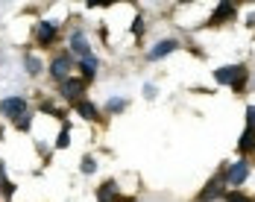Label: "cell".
Masks as SVG:
<instances>
[{
	"instance_id": "obj_20",
	"label": "cell",
	"mask_w": 255,
	"mask_h": 202,
	"mask_svg": "<svg viewBox=\"0 0 255 202\" xmlns=\"http://www.w3.org/2000/svg\"><path fill=\"white\" fill-rule=\"evenodd\" d=\"M29 120H32V117H29V114H24V117H18L15 123H18V129H21V132H26V129H29Z\"/></svg>"
},
{
	"instance_id": "obj_19",
	"label": "cell",
	"mask_w": 255,
	"mask_h": 202,
	"mask_svg": "<svg viewBox=\"0 0 255 202\" xmlns=\"http://www.w3.org/2000/svg\"><path fill=\"white\" fill-rule=\"evenodd\" d=\"M127 100H109V111H124Z\"/></svg>"
},
{
	"instance_id": "obj_11",
	"label": "cell",
	"mask_w": 255,
	"mask_h": 202,
	"mask_svg": "<svg viewBox=\"0 0 255 202\" xmlns=\"http://www.w3.org/2000/svg\"><path fill=\"white\" fill-rule=\"evenodd\" d=\"M97 197H100V202H112L115 200V197H118V194H115V182H106L100 191H97Z\"/></svg>"
},
{
	"instance_id": "obj_17",
	"label": "cell",
	"mask_w": 255,
	"mask_h": 202,
	"mask_svg": "<svg viewBox=\"0 0 255 202\" xmlns=\"http://www.w3.org/2000/svg\"><path fill=\"white\" fill-rule=\"evenodd\" d=\"M132 35H138V38L144 35V21H141V18H135V21H132Z\"/></svg>"
},
{
	"instance_id": "obj_12",
	"label": "cell",
	"mask_w": 255,
	"mask_h": 202,
	"mask_svg": "<svg viewBox=\"0 0 255 202\" xmlns=\"http://www.w3.org/2000/svg\"><path fill=\"white\" fill-rule=\"evenodd\" d=\"M56 38V26L53 24H38V41H53Z\"/></svg>"
},
{
	"instance_id": "obj_3",
	"label": "cell",
	"mask_w": 255,
	"mask_h": 202,
	"mask_svg": "<svg viewBox=\"0 0 255 202\" xmlns=\"http://www.w3.org/2000/svg\"><path fill=\"white\" fill-rule=\"evenodd\" d=\"M85 85H88L85 79H65V82H62V94H65L68 100H79L82 91H85Z\"/></svg>"
},
{
	"instance_id": "obj_5",
	"label": "cell",
	"mask_w": 255,
	"mask_h": 202,
	"mask_svg": "<svg viewBox=\"0 0 255 202\" xmlns=\"http://www.w3.org/2000/svg\"><path fill=\"white\" fill-rule=\"evenodd\" d=\"M247 173H250V167H247V161H238V164H232L229 170H226V182L229 185H241L244 179H247Z\"/></svg>"
},
{
	"instance_id": "obj_14",
	"label": "cell",
	"mask_w": 255,
	"mask_h": 202,
	"mask_svg": "<svg viewBox=\"0 0 255 202\" xmlns=\"http://www.w3.org/2000/svg\"><path fill=\"white\" fill-rule=\"evenodd\" d=\"M94 170H97V161H94L91 155H85V158H82V173H88V176H91Z\"/></svg>"
},
{
	"instance_id": "obj_1",
	"label": "cell",
	"mask_w": 255,
	"mask_h": 202,
	"mask_svg": "<svg viewBox=\"0 0 255 202\" xmlns=\"http://www.w3.org/2000/svg\"><path fill=\"white\" fill-rule=\"evenodd\" d=\"M214 76H217V82L235 85V91H241V88H244V82H247V71H244V68H220Z\"/></svg>"
},
{
	"instance_id": "obj_21",
	"label": "cell",
	"mask_w": 255,
	"mask_h": 202,
	"mask_svg": "<svg viewBox=\"0 0 255 202\" xmlns=\"http://www.w3.org/2000/svg\"><path fill=\"white\" fill-rule=\"evenodd\" d=\"M247 117H250V129H255V105L247 108Z\"/></svg>"
},
{
	"instance_id": "obj_15",
	"label": "cell",
	"mask_w": 255,
	"mask_h": 202,
	"mask_svg": "<svg viewBox=\"0 0 255 202\" xmlns=\"http://www.w3.org/2000/svg\"><path fill=\"white\" fill-rule=\"evenodd\" d=\"M24 62H26V71H29V74H38V71H41V62H38L35 56H26Z\"/></svg>"
},
{
	"instance_id": "obj_6",
	"label": "cell",
	"mask_w": 255,
	"mask_h": 202,
	"mask_svg": "<svg viewBox=\"0 0 255 202\" xmlns=\"http://www.w3.org/2000/svg\"><path fill=\"white\" fill-rule=\"evenodd\" d=\"M176 50V41H173V38H170V41H161V44H155L153 50H150V56H147V59H164V56H167V53H173Z\"/></svg>"
},
{
	"instance_id": "obj_16",
	"label": "cell",
	"mask_w": 255,
	"mask_h": 202,
	"mask_svg": "<svg viewBox=\"0 0 255 202\" xmlns=\"http://www.w3.org/2000/svg\"><path fill=\"white\" fill-rule=\"evenodd\" d=\"M68 141H71V135H68V126L62 129V135H59V141H56V147H59V150H65V147H68Z\"/></svg>"
},
{
	"instance_id": "obj_10",
	"label": "cell",
	"mask_w": 255,
	"mask_h": 202,
	"mask_svg": "<svg viewBox=\"0 0 255 202\" xmlns=\"http://www.w3.org/2000/svg\"><path fill=\"white\" fill-rule=\"evenodd\" d=\"M241 152H250V150H255V129H247L244 132V138H241Z\"/></svg>"
},
{
	"instance_id": "obj_8",
	"label": "cell",
	"mask_w": 255,
	"mask_h": 202,
	"mask_svg": "<svg viewBox=\"0 0 255 202\" xmlns=\"http://www.w3.org/2000/svg\"><path fill=\"white\" fill-rule=\"evenodd\" d=\"M77 111L85 117V120H97V105H94V102L79 100V102H77Z\"/></svg>"
},
{
	"instance_id": "obj_18",
	"label": "cell",
	"mask_w": 255,
	"mask_h": 202,
	"mask_svg": "<svg viewBox=\"0 0 255 202\" xmlns=\"http://www.w3.org/2000/svg\"><path fill=\"white\" fill-rule=\"evenodd\" d=\"M226 202H250V200H247L244 194H238V191H229V194H226Z\"/></svg>"
},
{
	"instance_id": "obj_2",
	"label": "cell",
	"mask_w": 255,
	"mask_h": 202,
	"mask_svg": "<svg viewBox=\"0 0 255 202\" xmlns=\"http://www.w3.org/2000/svg\"><path fill=\"white\" fill-rule=\"evenodd\" d=\"M24 111H26V102L21 100V97H9V100H3L0 102V114H6V117H24Z\"/></svg>"
},
{
	"instance_id": "obj_13",
	"label": "cell",
	"mask_w": 255,
	"mask_h": 202,
	"mask_svg": "<svg viewBox=\"0 0 255 202\" xmlns=\"http://www.w3.org/2000/svg\"><path fill=\"white\" fill-rule=\"evenodd\" d=\"M232 12H235V6H232V3H220V6H217V12H214V18H211V21H223V18H229Z\"/></svg>"
},
{
	"instance_id": "obj_4",
	"label": "cell",
	"mask_w": 255,
	"mask_h": 202,
	"mask_svg": "<svg viewBox=\"0 0 255 202\" xmlns=\"http://www.w3.org/2000/svg\"><path fill=\"white\" fill-rule=\"evenodd\" d=\"M68 74H71V56H59L56 62L50 65V76L53 79H68Z\"/></svg>"
},
{
	"instance_id": "obj_7",
	"label": "cell",
	"mask_w": 255,
	"mask_h": 202,
	"mask_svg": "<svg viewBox=\"0 0 255 202\" xmlns=\"http://www.w3.org/2000/svg\"><path fill=\"white\" fill-rule=\"evenodd\" d=\"M71 50H77V53H79V59L91 56L88 44H85V38H82V32H74V35H71Z\"/></svg>"
},
{
	"instance_id": "obj_22",
	"label": "cell",
	"mask_w": 255,
	"mask_h": 202,
	"mask_svg": "<svg viewBox=\"0 0 255 202\" xmlns=\"http://www.w3.org/2000/svg\"><path fill=\"white\" fill-rule=\"evenodd\" d=\"M6 185V167H3V161H0V188Z\"/></svg>"
},
{
	"instance_id": "obj_9",
	"label": "cell",
	"mask_w": 255,
	"mask_h": 202,
	"mask_svg": "<svg viewBox=\"0 0 255 202\" xmlns=\"http://www.w3.org/2000/svg\"><path fill=\"white\" fill-rule=\"evenodd\" d=\"M79 65H82V76H85V82L97 74V59H94V56H85V59H79Z\"/></svg>"
}]
</instances>
